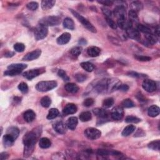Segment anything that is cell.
Returning <instances> with one entry per match:
<instances>
[{"label":"cell","instance_id":"1","mask_svg":"<svg viewBox=\"0 0 160 160\" xmlns=\"http://www.w3.org/2000/svg\"><path fill=\"white\" fill-rule=\"evenodd\" d=\"M40 133L41 129L36 128L33 131L27 133L24 136L23 141L25 146L24 152H23L25 157L28 158L32 155Z\"/></svg>","mask_w":160,"mask_h":160},{"label":"cell","instance_id":"2","mask_svg":"<svg viewBox=\"0 0 160 160\" xmlns=\"http://www.w3.org/2000/svg\"><path fill=\"white\" fill-rule=\"evenodd\" d=\"M57 85L58 83L55 81H40L36 85V89L40 92H46L53 90Z\"/></svg>","mask_w":160,"mask_h":160},{"label":"cell","instance_id":"3","mask_svg":"<svg viewBox=\"0 0 160 160\" xmlns=\"http://www.w3.org/2000/svg\"><path fill=\"white\" fill-rule=\"evenodd\" d=\"M71 12L73 15V16L76 18L78 20L81 24L83 25L86 29H88L89 31H90L92 33H96V29L94 27L91 23L88 20H86L85 18L83 16H82L81 15H80L78 13H77L76 11H75L73 9H70Z\"/></svg>","mask_w":160,"mask_h":160},{"label":"cell","instance_id":"4","mask_svg":"<svg viewBox=\"0 0 160 160\" xmlns=\"http://www.w3.org/2000/svg\"><path fill=\"white\" fill-rule=\"evenodd\" d=\"M48 33V26L39 23V24L35 28L34 37L37 41L45 38Z\"/></svg>","mask_w":160,"mask_h":160},{"label":"cell","instance_id":"5","mask_svg":"<svg viewBox=\"0 0 160 160\" xmlns=\"http://www.w3.org/2000/svg\"><path fill=\"white\" fill-rule=\"evenodd\" d=\"M39 23L46 25L47 26H54L60 24L61 18L60 17L55 16H46L41 19Z\"/></svg>","mask_w":160,"mask_h":160},{"label":"cell","instance_id":"6","mask_svg":"<svg viewBox=\"0 0 160 160\" xmlns=\"http://www.w3.org/2000/svg\"><path fill=\"white\" fill-rule=\"evenodd\" d=\"M94 90L100 94L109 93H108V79H103L100 80L95 84Z\"/></svg>","mask_w":160,"mask_h":160},{"label":"cell","instance_id":"7","mask_svg":"<svg viewBox=\"0 0 160 160\" xmlns=\"http://www.w3.org/2000/svg\"><path fill=\"white\" fill-rule=\"evenodd\" d=\"M85 135L87 138L91 140H95L100 138L102 133L99 129L94 128H88L85 130Z\"/></svg>","mask_w":160,"mask_h":160},{"label":"cell","instance_id":"8","mask_svg":"<svg viewBox=\"0 0 160 160\" xmlns=\"http://www.w3.org/2000/svg\"><path fill=\"white\" fill-rule=\"evenodd\" d=\"M142 87L148 93H153L156 90L157 86L155 81L153 80L146 79L142 83Z\"/></svg>","mask_w":160,"mask_h":160},{"label":"cell","instance_id":"9","mask_svg":"<svg viewBox=\"0 0 160 160\" xmlns=\"http://www.w3.org/2000/svg\"><path fill=\"white\" fill-rule=\"evenodd\" d=\"M113 14L117 20L126 19V7L123 5H117L114 9Z\"/></svg>","mask_w":160,"mask_h":160},{"label":"cell","instance_id":"10","mask_svg":"<svg viewBox=\"0 0 160 160\" xmlns=\"http://www.w3.org/2000/svg\"><path fill=\"white\" fill-rule=\"evenodd\" d=\"M111 116L112 119L114 120H121L124 116L123 109L120 106H117V107L113 108L111 112Z\"/></svg>","mask_w":160,"mask_h":160},{"label":"cell","instance_id":"11","mask_svg":"<svg viewBox=\"0 0 160 160\" xmlns=\"http://www.w3.org/2000/svg\"><path fill=\"white\" fill-rule=\"evenodd\" d=\"M44 72L45 70H43L42 69H33L29 70L28 72H26L25 73H23V76L28 80H31L32 79L34 78L35 77L43 73Z\"/></svg>","mask_w":160,"mask_h":160},{"label":"cell","instance_id":"12","mask_svg":"<svg viewBox=\"0 0 160 160\" xmlns=\"http://www.w3.org/2000/svg\"><path fill=\"white\" fill-rule=\"evenodd\" d=\"M41 54V50H34L30 53H28L23 58V61H33L38 59Z\"/></svg>","mask_w":160,"mask_h":160},{"label":"cell","instance_id":"13","mask_svg":"<svg viewBox=\"0 0 160 160\" xmlns=\"http://www.w3.org/2000/svg\"><path fill=\"white\" fill-rule=\"evenodd\" d=\"M126 32L129 38L137 41L140 40V33L137 30V29H135L132 26L126 29Z\"/></svg>","mask_w":160,"mask_h":160},{"label":"cell","instance_id":"14","mask_svg":"<svg viewBox=\"0 0 160 160\" xmlns=\"http://www.w3.org/2000/svg\"><path fill=\"white\" fill-rule=\"evenodd\" d=\"M71 38H72V36L69 33H63L61 36L59 37L57 39V43L60 45H66L68 43H69V41L71 39Z\"/></svg>","mask_w":160,"mask_h":160},{"label":"cell","instance_id":"15","mask_svg":"<svg viewBox=\"0 0 160 160\" xmlns=\"http://www.w3.org/2000/svg\"><path fill=\"white\" fill-rule=\"evenodd\" d=\"M78 110L77 106L73 103H69L66 105V106L64 108L63 110V114L65 115H73L75 114V113Z\"/></svg>","mask_w":160,"mask_h":160},{"label":"cell","instance_id":"16","mask_svg":"<svg viewBox=\"0 0 160 160\" xmlns=\"http://www.w3.org/2000/svg\"><path fill=\"white\" fill-rule=\"evenodd\" d=\"M53 128L59 134H64L66 132V125L62 121H58L53 124Z\"/></svg>","mask_w":160,"mask_h":160},{"label":"cell","instance_id":"17","mask_svg":"<svg viewBox=\"0 0 160 160\" xmlns=\"http://www.w3.org/2000/svg\"><path fill=\"white\" fill-rule=\"evenodd\" d=\"M94 114L102 119H106L109 116L108 112L103 108H95L93 110Z\"/></svg>","mask_w":160,"mask_h":160},{"label":"cell","instance_id":"18","mask_svg":"<svg viewBox=\"0 0 160 160\" xmlns=\"http://www.w3.org/2000/svg\"><path fill=\"white\" fill-rule=\"evenodd\" d=\"M23 118H24V120L27 123H31L36 118V114H35V113L33 110H28L24 113Z\"/></svg>","mask_w":160,"mask_h":160},{"label":"cell","instance_id":"19","mask_svg":"<svg viewBox=\"0 0 160 160\" xmlns=\"http://www.w3.org/2000/svg\"><path fill=\"white\" fill-rule=\"evenodd\" d=\"M15 141V139L12 136L9 134H6L3 138V143L5 147H9L12 146Z\"/></svg>","mask_w":160,"mask_h":160},{"label":"cell","instance_id":"20","mask_svg":"<svg viewBox=\"0 0 160 160\" xmlns=\"http://www.w3.org/2000/svg\"><path fill=\"white\" fill-rule=\"evenodd\" d=\"M78 118H77L76 117L73 116V117H70L68 120L66 125L69 129L74 130L76 128L77 125H78Z\"/></svg>","mask_w":160,"mask_h":160},{"label":"cell","instance_id":"21","mask_svg":"<svg viewBox=\"0 0 160 160\" xmlns=\"http://www.w3.org/2000/svg\"><path fill=\"white\" fill-rule=\"evenodd\" d=\"M64 88L66 91L69 93L75 94L79 91V87L78 86V85L73 83H69L65 85Z\"/></svg>","mask_w":160,"mask_h":160},{"label":"cell","instance_id":"22","mask_svg":"<svg viewBox=\"0 0 160 160\" xmlns=\"http://www.w3.org/2000/svg\"><path fill=\"white\" fill-rule=\"evenodd\" d=\"M159 108L156 105H152L148 110V114L150 117L155 118L159 114Z\"/></svg>","mask_w":160,"mask_h":160},{"label":"cell","instance_id":"23","mask_svg":"<svg viewBox=\"0 0 160 160\" xmlns=\"http://www.w3.org/2000/svg\"><path fill=\"white\" fill-rule=\"evenodd\" d=\"M101 50L96 46L89 47L87 50L88 55L91 57H96L99 55Z\"/></svg>","mask_w":160,"mask_h":160},{"label":"cell","instance_id":"24","mask_svg":"<svg viewBox=\"0 0 160 160\" xmlns=\"http://www.w3.org/2000/svg\"><path fill=\"white\" fill-rule=\"evenodd\" d=\"M56 3V1L54 0H44L41 1V8L44 10L50 9L52 8Z\"/></svg>","mask_w":160,"mask_h":160},{"label":"cell","instance_id":"25","mask_svg":"<svg viewBox=\"0 0 160 160\" xmlns=\"http://www.w3.org/2000/svg\"><path fill=\"white\" fill-rule=\"evenodd\" d=\"M63 26L65 28L70 29V30H73L75 29V23L73 20L70 18H65L63 21Z\"/></svg>","mask_w":160,"mask_h":160},{"label":"cell","instance_id":"26","mask_svg":"<svg viewBox=\"0 0 160 160\" xmlns=\"http://www.w3.org/2000/svg\"><path fill=\"white\" fill-rule=\"evenodd\" d=\"M145 38L146 39V41L150 45H155L158 42V37L155 36L154 34H153L152 33H149V34H146Z\"/></svg>","mask_w":160,"mask_h":160},{"label":"cell","instance_id":"27","mask_svg":"<svg viewBox=\"0 0 160 160\" xmlns=\"http://www.w3.org/2000/svg\"><path fill=\"white\" fill-rule=\"evenodd\" d=\"M39 147L43 148V149H46V148H48L51 146V142L48 138H42L39 140Z\"/></svg>","mask_w":160,"mask_h":160},{"label":"cell","instance_id":"28","mask_svg":"<svg viewBox=\"0 0 160 160\" xmlns=\"http://www.w3.org/2000/svg\"><path fill=\"white\" fill-rule=\"evenodd\" d=\"M27 64L23 63H16V64H11L8 66V69H16L23 71L27 68Z\"/></svg>","mask_w":160,"mask_h":160},{"label":"cell","instance_id":"29","mask_svg":"<svg viewBox=\"0 0 160 160\" xmlns=\"http://www.w3.org/2000/svg\"><path fill=\"white\" fill-rule=\"evenodd\" d=\"M7 133L12 136L16 140L18 137V136L20 134V130L17 127L12 126V127L9 128L7 129Z\"/></svg>","mask_w":160,"mask_h":160},{"label":"cell","instance_id":"30","mask_svg":"<svg viewBox=\"0 0 160 160\" xmlns=\"http://www.w3.org/2000/svg\"><path fill=\"white\" fill-rule=\"evenodd\" d=\"M92 118V116L90 112L84 111L82 112L80 115V119L82 122H87L90 121Z\"/></svg>","mask_w":160,"mask_h":160},{"label":"cell","instance_id":"31","mask_svg":"<svg viewBox=\"0 0 160 160\" xmlns=\"http://www.w3.org/2000/svg\"><path fill=\"white\" fill-rule=\"evenodd\" d=\"M130 5H131V8H132L131 10L134 11L136 13H138V11H141L143 8V4H142L141 2L138 1H133Z\"/></svg>","mask_w":160,"mask_h":160},{"label":"cell","instance_id":"32","mask_svg":"<svg viewBox=\"0 0 160 160\" xmlns=\"http://www.w3.org/2000/svg\"><path fill=\"white\" fill-rule=\"evenodd\" d=\"M135 129L136 128L134 125H128L124 128L121 134L123 136H128L132 134L135 131Z\"/></svg>","mask_w":160,"mask_h":160},{"label":"cell","instance_id":"33","mask_svg":"<svg viewBox=\"0 0 160 160\" xmlns=\"http://www.w3.org/2000/svg\"><path fill=\"white\" fill-rule=\"evenodd\" d=\"M129 21L132 23V24L133 23H137L138 22V13L134 11L130 10L129 11Z\"/></svg>","mask_w":160,"mask_h":160},{"label":"cell","instance_id":"34","mask_svg":"<svg viewBox=\"0 0 160 160\" xmlns=\"http://www.w3.org/2000/svg\"><path fill=\"white\" fill-rule=\"evenodd\" d=\"M81 66L88 72H91L94 69L93 64L90 62H83L80 64Z\"/></svg>","mask_w":160,"mask_h":160},{"label":"cell","instance_id":"35","mask_svg":"<svg viewBox=\"0 0 160 160\" xmlns=\"http://www.w3.org/2000/svg\"><path fill=\"white\" fill-rule=\"evenodd\" d=\"M148 147L151 150L155 151H159L160 148V141L159 140L151 141L148 145Z\"/></svg>","mask_w":160,"mask_h":160},{"label":"cell","instance_id":"36","mask_svg":"<svg viewBox=\"0 0 160 160\" xmlns=\"http://www.w3.org/2000/svg\"><path fill=\"white\" fill-rule=\"evenodd\" d=\"M136 29H137V30L139 32H141L143 33L146 34H149V33H151V31L150 28H148V26L141 25V24H137L136 25Z\"/></svg>","mask_w":160,"mask_h":160},{"label":"cell","instance_id":"37","mask_svg":"<svg viewBox=\"0 0 160 160\" xmlns=\"http://www.w3.org/2000/svg\"><path fill=\"white\" fill-rule=\"evenodd\" d=\"M59 115V111L57 108H51L49 111L48 115H47V119L48 120H53L56 118Z\"/></svg>","mask_w":160,"mask_h":160},{"label":"cell","instance_id":"38","mask_svg":"<svg viewBox=\"0 0 160 160\" xmlns=\"http://www.w3.org/2000/svg\"><path fill=\"white\" fill-rule=\"evenodd\" d=\"M41 105L44 108H48L51 104V99L48 96H44L40 101Z\"/></svg>","mask_w":160,"mask_h":160},{"label":"cell","instance_id":"39","mask_svg":"<svg viewBox=\"0 0 160 160\" xmlns=\"http://www.w3.org/2000/svg\"><path fill=\"white\" fill-rule=\"evenodd\" d=\"M121 105L124 108H131L135 106V104L133 103V101L130 99H124L121 103Z\"/></svg>","mask_w":160,"mask_h":160},{"label":"cell","instance_id":"40","mask_svg":"<svg viewBox=\"0 0 160 160\" xmlns=\"http://www.w3.org/2000/svg\"><path fill=\"white\" fill-rule=\"evenodd\" d=\"M114 102L113 98H108L103 101V106L104 108H109L114 104Z\"/></svg>","mask_w":160,"mask_h":160},{"label":"cell","instance_id":"41","mask_svg":"<svg viewBox=\"0 0 160 160\" xmlns=\"http://www.w3.org/2000/svg\"><path fill=\"white\" fill-rule=\"evenodd\" d=\"M21 72H22V71H20V70L8 69L4 73V75L5 76H16L20 74Z\"/></svg>","mask_w":160,"mask_h":160},{"label":"cell","instance_id":"42","mask_svg":"<svg viewBox=\"0 0 160 160\" xmlns=\"http://www.w3.org/2000/svg\"><path fill=\"white\" fill-rule=\"evenodd\" d=\"M141 119L133 116H128L126 118L125 121L128 123H138L141 121Z\"/></svg>","mask_w":160,"mask_h":160},{"label":"cell","instance_id":"43","mask_svg":"<svg viewBox=\"0 0 160 160\" xmlns=\"http://www.w3.org/2000/svg\"><path fill=\"white\" fill-rule=\"evenodd\" d=\"M81 52H82V48L80 46L75 47V48H72L70 51L71 54H72L73 56H76V57H78L79 55H80Z\"/></svg>","mask_w":160,"mask_h":160},{"label":"cell","instance_id":"44","mask_svg":"<svg viewBox=\"0 0 160 160\" xmlns=\"http://www.w3.org/2000/svg\"><path fill=\"white\" fill-rule=\"evenodd\" d=\"M13 48L16 51L21 53L25 50V45L21 43H17L14 45Z\"/></svg>","mask_w":160,"mask_h":160},{"label":"cell","instance_id":"45","mask_svg":"<svg viewBox=\"0 0 160 160\" xmlns=\"http://www.w3.org/2000/svg\"><path fill=\"white\" fill-rule=\"evenodd\" d=\"M58 75L64 81H68L69 80V76L67 75L66 73L64 72L63 69H60L58 70Z\"/></svg>","mask_w":160,"mask_h":160},{"label":"cell","instance_id":"46","mask_svg":"<svg viewBox=\"0 0 160 160\" xmlns=\"http://www.w3.org/2000/svg\"><path fill=\"white\" fill-rule=\"evenodd\" d=\"M18 89L23 93H27L28 91V86L27 84L24 82H22L19 84Z\"/></svg>","mask_w":160,"mask_h":160},{"label":"cell","instance_id":"47","mask_svg":"<svg viewBox=\"0 0 160 160\" xmlns=\"http://www.w3.org/2000/svg\"><path fill=\"white\" fill-rule=\"evenodd\" d=\"M96 153L98 156H101V157H103V158H105L110 155V151L106 150H103V149L98 150Z\"/></svg>","mask_w":160,"mask_h":160},{"label":"cell","instance_id":"48","mask_svg":"<svg viewBox=\"0 0 160 160\" xmlns=\"http://www.w3.org/2000/svg\"><path fill=\"white\" fill-rule=\"evenodd\" d=\"M26 7L28 8V9H29V10L31 11H35L37 10L38 8V3L37 2H30L27 4Z\"/></svg>","mask_w":160,"mask_h":160},{"label":"cell","instance_id":"49","mask_svg":"<svg viewBox=\"0 0 160 160\" xmlns=\"http://www.w3.org/2000/svg\"><path fill=\"white\" fill-rule=\"evenodd\" d=\"M75 78L76 80L77 81H78L80 83H82L85 81H86V80L87 79V76H86V75L84 74H81V73H78L76 74L75 76Z\"/></svg>","mask_w":160,"mask_h":160},{"label":"cell","instance_id":"50","mask_svg":"<svg viewBox=\"0 0 160 160\" xmlns=\"http://www.w3.org/2000/svg\"><path fill=\"white\" fill-rule=\"evenodd\" d=\"M135 58L136 60L140 61H150L151 60V58L146 56H140V55H136Z\"/></svg>","mask_w":160,"mask_h":160},{"label":"cell","instance_id":"51","mask_svg":"<svg viewBox=\"0 0 160 160\" xmlns=\"http://www.w3.org/2000/svg\"><path fill=\"white\" fill-rule=\"evenodd\" d=\"M94 103V101L93 98H89L86 99L83 102V105L85 107H90V106H93Z\"/></svg>","mask_w":160,"mask_h":160},{"label":"cell","instance_id":"52","mask_svg":"<svg viewBox=\"0 0 160 160\" xmlns=\"http://www.w3.org/2000/svg\"><path fill=\"white\" fill-rule=\"evenodd\" d=\"M106 21H107L108 25L110 26V28H111L112 29H116L117 28V25L111 18H106Z\"/></svg>","mask_w":160,"mask_h":160},{"label":"cell","instance_id":"53","mask_svg":"<svg viewBox=\"0 0 160 160\" xmlns=\"http://www.w3.org/2000/svg\"><path fill=\"white\" fill-rule=\"evenodd\" d=\"M102 12L103 13L104 15V16H106V18H111L112 16V12L111 11L105 7H103L102 8Z\"/></svg>","mask_w":160,"mask_h":160},{"label":"cell","instance_id":"54","mask_svg":"<svg viewBox=\"0 0 160 160\" xmlns=\"http://www.w3.org/2000/svg\"><path fill=\"white\" fill-rule=\"evenodd\" d=\"M98 3L102 4L104 6H111L113 4L114 2L112 1H109V0H103V1H98Z\"/></svg>","mask_w":160,"mask_h":160},{"label":"cell","instance_id":"55","mask_svg":"<svg viewBox=\"0 0 160 160\" xmlns=\"http://www.w3.org/2000/svg\"><path fill=\"white\" fill-rule=\"evenodd\" d=\"M118 90L125 92L129 90V86L127 85H121L118 88Z\"/></svg>","mask_w":160,"mask_h":160},{"label":"cell","instance_id":"56","mask_svg":"<svg viewBox=\"0 0 160 160\" xmlns=\"http://www.w3.org/2000/svg\"><path fill=\"white\" fill-rule=\"evenodd\" d=\"M110 155H112L113 156H123V154L118 151H110Z\"/></svg>","mask_w":160,"mask_h":160},{"label":"cell","instance_id":"57","mask_svg":"<svg viewBox=\"0 0 160 160\" xmlns=\"http://www.w3.org/2000/svg\"><path fill=\"white\" fill-rule=\"evenodd\" d=\"M9 157V154L7 152H3L1 153V155H0V158L1 160H4L7 159Z\"/></svg>","mask_w":160,"mask_h":160},{"label":"cell","instance_id":"58","mask_svg":"<svg viewBox=\"0 0 160 160\" xmlns=\"http://www.w3.org/2000/svg\"><path fill=\"white\" fill-rule=\"evenodd\" d=\"M128 75L129 76L134 77V78H139V77H140V75L139 73L134 72L128 73Z\"/></svg>","mask_w":160,"mask_h":160},{"label":"cell","instance_id":"59","mask_svg":"<svg viewBox=\"0 0 160 160\" xmlns=\"http://www.w3.org/2000/svg\"><path fill=\"white\" fill-rule=\"evenodd\" d=\"M15 55V53L14 52H12V51H8L7 52V53L5 54V57L7 58H10V57H12Z\"/></svg>","mask_w":160,"mask_h":160},{"label":"cell","instance_id":"60","mask_svg":"<svg viewBox=\"0 0 160 160\" xmlns=\"http://www.w3.org/2000/svg\"><path fill=\"white\" fill-rule=\"evenodd\" d=\"M79 43L80 45H85L86 44V39H81L79 41Z\"/></svg>","mask_w":160,"mask_h":160}]
</instances>
